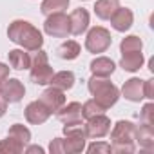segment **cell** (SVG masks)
I'll use <instances>...</instances> for the list:
<instances>
[{
  "label": "cell",
  "mask_w": 154,
  "mask_h": 154,
  "mask_svg": "<svg viewBox=\"0 0 154 154\" xmlns=\"http://www.w3.org/2000/svg\"><path fill=\"white\" fill-rule=\"evenodd\" d=\"M24 114H26V120H27L31 125H42V123H45V122L49 120L51 111H49L40 100H35V102L27 103Z\"/></svg>",
  "instance_id": "8fae6325"
},
{
  "label": "cell",
  "mask_w": 154,
  "mask_h": 154,
  "mask_svg": "<svg viewBox=\"0 0 154 154\" xmlns=\"http://www.w3.org/2000/svg\"><path fill=\"white\" fill-rule=\"evenodd\" d=\"M80 53H82V47L76 40H65L58 47V56L62 60H76L80 56Z\"/></svg>",
  "instance_id": "7402d4cb"
},
{
  "label": "cell",
  "mask_w": 154,
  "mask_h": 154,
  "mask_svg": "<svg viewBox=\"0 0 154 154\" xmlns=\"http://www.w3.org/2000/svg\"><path fill=\"white\" fill-rule=\"evenodd\" d=\"M6 111H8V102L4 100V96H2V94H0V118L6 114Z\"/></svg>",
  "instance_id": "836d02e7"
},
{
  "label": "cell",
  "mask_w": 154,
  "mask_h": 154,
  "mask_svg": "<svg viewBox=\"0 0 154 154\" xmlns=\"http://www.w3.org/2000/svg\"><path fill=\"white\" fill-rule=\"evenodd\" d=\"M74 82H76V78H74L72 71H58V72H53L51 80H49V85L56 87L60 91H69V89H72Z\"/></svg>",
  "instance_id": "ac0fdd59"
},
{
  "label": "cell",
  "mask_w": 154,
  "mask_h": 154,
  "mask_svg": "<svg viewBox=\"0 0 154 154\" xmlns=\"http://www.w3.org/2000/svg\"><path fill=\"white\" fill-rule=\"evenodd\" d=\"M9 58V65L17 71H24L31 67V56L29 53H26V49H11L8 53Z\"/></svg>",
  "instance_id": "ffe728a7"
},
{
  "label": "cell",
  "mask_w": 154,
  "mask_h": 154,
  "mask_svg": "<svg viewBox=\"0 0 154 154\" xmlns=\"http://www.w3.org/2000/svg\"><path fill=\"white\" fill-rule=\"evenodd\" d=\"M118 8H120L118 0H96V4H94V15L100 20H109Z\"/></svg>",
  "instance_id": "44dd1931"
},
{
  "label": "cell",
  "mask_w": 154,
  "mask_h": 154,
  "mask_svg": "<svg viewBox=\"0 0 154 154\" xmlns=\"http://www.w3.org/2000/svg\"><path fill=\"white\" fill-rule=\"evenodd\" d=\"M0 94L8 103H18L26 94V87L18 78H6L0 84Z\"/></svg>",
  "instance_id": "9c48e42d"
},
{
  "label": "cell",
  "mask_w": 154,
  "mask_h": 154,
  "mask_svg": "<svg viewBox=\"0 0 154 154\" xmlns=\"http://www.w3.org/2000/svg\"><path fill=\"white\" fill-rule=\"evenodd\" d=\"M67 8H69V0H44L40 6V11L47 17L51 13H60Z\"/></svg>",
  "instance_id": "d4e9b609"
},
{
  "label": "cell",
  "mask_w": 154,
  "mask_h": 154,
  "mask_svg": "<svg viewBox=\"0 0 154 154\" xmlns=\"http://www.w3.org/2000/svg\"><path fill=\"white\" fill-rule=\"evenodd\" d=\"M44 31H45L49 36H54V38H67V36L71 35L69 17H67L63 11L47 15L45 22H44Z\"/></svg>",
  "instance_id": "52a82bcc"
},
{
  "label": "cell",
  "mask_w": 154,
  "mask_h": 154,
  "mask_svg": "<svg viewBox=\"0 0 154 154\" xmlns=\"http://www.w3.org/2000/svg\"><path fill=\"white\" fill-rule=\"evenodd\" d=\"M109 20H111V26H112L116 31L125 33V31H129V29L132 27V24H134V15H132V11H131L129 8H122V6H120Z\"/></svg>",
  "instance_id": "4fadbf2b"
},
{
  "label": "cell",
  "mask_w": 154,
  "mask_h": 154,
  "mask_svg": "<svg viewBox=\"0 0 154 154\" xmlns=\"http://www.w3.org/2000/svg\"><path fill=\"white\" fill-rule=\"evenodd\" d=\"M143 54L141 51H136V53H123L122 58H120V67L127 72H136L143 67Z\"/></svg>",
  "instance_id": "d6986e66"
},
{
  "label": "cell",
  "mask_w": 154,
  "mask_h": 154,
  "mask_svg": "<svg viewBox=\"0 0 154 154\" xmlns=\"http://www.w3.org/2000/svg\"><path fill=\"white\" fill-rule=\"evenodd\" d=\"M29 76L31 82L36 85H47L51 76H53V67L49 65V58L47 53L42 49H36L35 58H31V67H29Z\"/></svg>",
  "instance_id": "5b68a950"
},
{
  "label": "cell",
  "mask_w": 154,
  "mask_h": 154,
  "mask_svg": "<svg viewBox=\"0 0 154 154\" xmlns=\"http://www.w3.org/2000/svg\"><path fill=\"white\" fill-rule=\"evenodd\" d=\"M49 111H51V114L53 112H56L63 103H65V96H63V91H60V89H56V87H49V89H45L42 94H40V98H38Z\"/></svg>",
  "instance_id": "5bb4252c"
},
{
  "label": "cell",
  "mask_w": 154,
  "mask_h": 154,
  "mask_svg": "<svg viewBox=\"0 0 154 154\" xmlns=\"http://www.w3.org/2000/svg\"><path fill=\"white\" fill-rule=\"evenodd\" d=\"M89 69H91L93 76H102V78H109V76L114 72V69H116V63H114L111 58H107V56H96V58L91 62Z\"/></svg>",
  "instance_id": "2e32d148"
},
{
  "label": "cell",
  "mask_w": 154,
  "mask_h": 154,
  "mask_svg": "<svg viewBox=\"0 0 154 154\" xmlns=\"http://www.w3.org/2000/svg\"><path fill=\"white\" fill-rule=\"evenodd\" d=\"M140 123H145V125H154V103L149 102L143 105L141 112H140Z\"/></svg>",
  "instance_id": "83f0119b"
},
{
  "label": "cell",
  "mask_w": 154,
  "mask_h": 154,
  "mask_svg": "<svg viewBox=\"0 0 154 154\" xmlns=\"http://www.w3.org/2000/svg\"><path fill=\"white\" fill-rule=\"evenodd\" d=\"M134 141H136L141 149L152 150V149H154V127H152V125H145V123H141L140 127H136Z\"/></svg>",
  "instance_id": "e0dca14e"
},
{
  "label": "cell",
  "mask_w": 154,
  "mask_h": 154,
  "mask_svg": "<svg viewBox=\"0 0 154 154\" xmlns=\"http://www.w3.org/2000/svg\"><path fill=\"white\" fill-rule=\"evenodd\" d=\"M87 89L91 93V96L107 111L111 109L118 98H120V89L107 78H102V76H93V78L87 82Z\"/></svg>",
  "instance_id": "3957f363"
},
{
  "label": "cell",
  "mask_w": 154,
  "mask_h": 154,
  "mask_svg": "<svg viewBox=\"0 0 154 154\" xmlns=\"http://www.w3.org/2000/svg\"><path fill=\"white\" fill-rule=\"evenodd\" d=\"M0 152H6V154H20V152H24V145L8 136L6 140L0 141Z\"/></svg>",
  "instance_id": "4316f807"
},
{
  "label": "cell",
  "mask_w": 154,
  "mask_h": 154,
  "mask_svg": "<svg viewBox=\"0 0 154 154\" xmlns=\"http://www.w3.org/2000/svg\"><path fill=\"white\" fill-rule=\"evenodd\" d=\"M8 38L26 51H36L44 45V36L27 20H13L8 27Z\"/></svg>",
  "instance_id": "6da1fadb"
},
{
  "label": "cell",
  "mask_w": 154,
  "mask_h": 154,
  "mask_svg": "<svg viewBox=\"0 0 154 154\" xmlns=\"http://www.w3.org/2000/svg\"><path fill=\"white\" fill-rule=\"evenodd\" d=\"M49 152L51 154H63V141L62 138H54L49 143Z\"/></svg>",
  "instance_id": "4dcf8cb0"
},
{
  "label": "cell",
  "mask_w": 154,
  "mask_h": 154,
  "mask_svg": "<svg viewBox=\"0 0 154 154\" xmlns=\"http://www.w3.org/2000/svg\"><path fill=\"white\" fill-rule=\"evenodd\" d=\"M103 112H105V109L94 98L84 102V105H82V118H85V120H89V118H93L96 114H103Z\"/></svg>",
  "instance_id": "484cf974"
},
{
  "label": "cell",
  "mask_w": 154,
  "mask_h": 154,
  "mask_svg": "<svg viewBox=\"0 0 154 154\" xmlns=\"http://www.w3.org/2000/svg\"><path fill=\"white\" fill-rule=\"evenodd\" d=\"M58 120L63 125H72V123H82V103L78 102H71V103H63L58 111H56Z\"/></svg>",
  "instance_id": "30bf717a"
},
{
  "label": "cell",
  "mask_w": 154,
  "mask_h": 154,
  "mask_svg": "<svg viewBox=\"0 0 154 154\" xmlns=\"http://www.w3.org/2000/svg\"><path fill=\"white\" fill-rule=\"evenodd\" d=\"M143 98H147V100L154 98V80L152 78L143 80Z\"/></svg>",
  "instance_id": "f546056e"
},
{
  "label": "cell",
  "mask_w": 154,
  "mask_h": 154,
  "mask_svg": "<svg viewBox=\"0 0 154 154\" xmlns=\"http://www.w3.org/2000/svg\"><path fill=\"white\" fill-rule=\"evenodd\" d=\"M84 129H85L87 138L98 140V138H103V136L109 134V131H111V120L105 116V112L103 114H96V116H93V118L87 120V123L84 125Z\"/></svg>",
  "instance_id": "ba28073f"
},
{
  "label": "cell",
  "mask_w": 154,
  "mask_h": 154,
  "mask_svg": "<svg viewBox=\"0 0 154 154\" xmlns=\"http://www.w3.org/2000/svg\"><path fill=\"white\" fill-rule=\"evenodd\" d=\"M85 150L89 154H98V152H111V143H105V141H94L91 143L89 147H85Z\"/></svg>",
  "instance_id": "f1b7e54d"
},
{
  "label": "cell",
  "mask_w": 154,
  "mask_h": 154,
  "mask_svg": "<svg viewBox=\"0 0 154 154\" xmlns=\"http://www.w3.org/2000/svg\"><path fill=\"white\" fill-rule=\"evenodd\" d=\"M24 152H27V154H44L45 152V149L44 147H40V145H29V147H26L24 149Z\"/></svg>",
  "instance_id": "d6a6232c"
},
{
  "label": "cell",
  "mask_w": 154,
  "mask_h": 154,
  "mask_svg": "<svg viewBox=\"0 0 154 154\" xmlns=\"http://www.w3.org/2000/svg\"><path fill=\"white\" fill-rule=\"evenodd\" d=\"M8 136L13 138V140H17L18 143H22L24 149H26V145L31 141V131H29L26 125H22V123H15V125H11L9 131H8Z\"/></svg>",
  "instance_id": "603a6c76"
},
{
  "label": "cell",
  "mask_w": 154,
  "mask_h": 154,
  "mask_svg": "<svg viewBox=\"0 0 154 154\" xmlns=\"http://www.w3.org/2000/svg\"><path fill=\"white\" fill-rule=\"evenodd\" d=\"M111 132V152H134L136 150V141H134V134H136V125L129 120H120L114 123Z\"/></svg>",
  "instance_id": "7a4b0ae2"
},
{
  "label": "cell",
  "mask_w": 154,
  "mask_h": 154,
  "mask_svg": "<svg viewBox=\"0 0 154 154\" xmlns=\"http://www.w3.org/2000/svg\"><path fill=\"white\" fill-rule=\"evenodd\" d=\"M141 49H143V42H141V38L136 36V35L125 36V38L122 40V44H120V53H122V54H123V53H136V51H141Z\"/></svg>",
  "instance_id": "cb8c5ba5"
},
{
  "label": "cell",
  "mask_w": 154,
  "mask_h": 154,
  "mask_svg": "<svg viewBox=\"0 0 154 154\" xmlns=\"http://www.w3.org/2000/svg\"><path fill=\"white\" fill-rule=\"evenodd\" d=\"M6 78H9V65H6L4 62H0V84Z\"/></svg>",
  "instance_id": "1f68e13d"
},
{
  "label": "cell",
  "mask_w": 154,
  "mask_h": 154,
  "mask_svg": "<svg viewBox=\"0 0 154 154\" xmlns=\"http://www.w3.org/2000/svg\"><path fill=\"white\" fill-rule=\"evenodd\" d=\"M63 154H78L85 150V141L87 134L84 129V123H72V125H63Z\"/></svg>",
  "instance_id": "277c9868"
},
{
  "label": "cell",
  "mask_w": 154,
  "mask_h": 154,
  "mask_svg": "<svg viewBox=\"0 0 154 154\" xmlns=\"http://www.w3.org/2000/svg\"><path fill=\"white\" fill-rule=\"evenodd\" d=\"M89 24H91V17H89V11L84 9V8H78L74 9L71 15H69V26H71V35H82L89 29Z\"/></svg>",
  "instance_id": "7c38bea8"
},
{
  "label": "cell",
  "mask_w": 154,
  "mask_h": 154,
  "mask_svg": "<svg viewBox=\"0 0 154 154\" xmlns=\"http://www.w3.org/2000/svg\"><path fill=\"white\" fill-rule=\"evenodd\" d=\"M112 44V36L109 33V29L102 27V26H96L93 29H89L87 36H85V49L93 54H98V53H105Z\"/></svg>",
  "instance_id": "8992f818"
},
{
  "label": "cell",
  "mask_w": 154,
  "mask_h": 154,
  "mask_svg": "<svg viewBox=\"0 0 154 154\" xmlns=\"http://www.w3.org/2000/svg\"><path fill=\"white\" fill-rule=\"evenodd\" d=\"M122 94L129 102H134V103L141 102L143 100V80H140V78L127 80L122 87Z\"/></svg>",
  "instance_id": "9a60e30c"
}]
</instances>
